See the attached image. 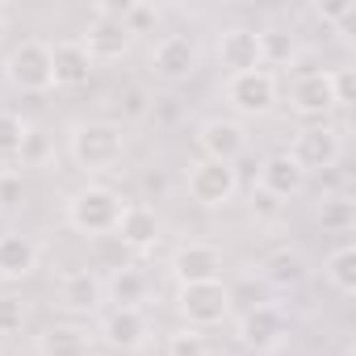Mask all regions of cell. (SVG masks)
<instances>
[{"instance_id":"cell-3","label":"cell","mask_w":356,"mask_h":356,"mask_svg":"<svg viewBox=\"0 0 356 356\" xmlns=\"http://www.w3.org/2000/svg\"><path fill=\"white\" fill-rule=\"evenodd\" d=\"M185 193L202 210H222L239 197V172H235V163L193 159L189 172H185Z\"/></svg>"},{"instance_id":"cell-17","label":"cell","mask_w":356,"mask_h":356,"mask_svg":"<svg viewBox=\"0 0 356 356\" xmlns=\"http://www.w3.org/2000/svg\"><path fill=\"white\" fill-rule=\"evenodd\" d=\"M59 306L67 314H97L105 306V277L92 268H72L59 277Z\"/></svg>"},{"instance_id":"cell-28","label":"cell","mask_w":356,"mask_h":356,"mask_svg":"<svg viewBox=\"0 0 356 356\" xmlns=\"http://www.w3.org/2000/svg\"><path fill=\"white\" fill-rule=\"evenodd\" d=\"M163 356H210V348H206V335H202V331L176 327V331L168 335V343H163Z\"/></svg>"},{"instance_id":"cell-30","label":"cell","mask_w":356,"mask_h":356,"mask_svg":"<svg viewBox=\"0 0 356 356\" xmlns=\"http://www.w3.org/2000/svg\"><path fill=\"white\" fill-rule=\"evenodd\" d=\"M122 22H126L130 38H138V34H151V30L159 26V9H155V5H130Z\"/></svg>"},{"instance_id":"cell-27","label":"cell","mask_w":356,"mask_h":356,"mask_svg":"<svg viewBox=\"0 0 356 356\" xmlns=\"http://www.w3.org/2000/svg\"><path fill=\"white\" fill-rule=\"evenodd\" d=\"M26 138H30L26 118L13 113V109H0V159L22 155V151H26Z\"/></svg>"},{"instance_id":"cell-26","label":"cell","mask_w":356,"mask_h":356,"mask_svg":"<svg viewBox=\"0 0 356 356\" xmlns=\"http://www.w3.org/2000/svg\"><path fill=\"white\" fill-rule=\"evenodd\" d=\"M293 51H298V42H293V34L289 30H260V59H264V67L273 72V67H281V63H289L293 59Z\"/></svg>"},{"instance_id":"cell-18","label":"cell","mask_w":356,"mask_h":356,"mask_svg":"<svg viewBox=\"0 0 356 356\" xmlns=\"http://www.w3.org/2000/svg\"><path fill=\"white\" fill-rule=\"evenodd\" d=\"M113 235H118L122 248H130V252H147V248H155V243H159V214H155V206L126 202V210H122Z\"/></svg>"},{"instance_id":"cell-34","label":"cell","mask_w":356,"mask_h":356,"mask_svg":"<svg viewBox=\"0 0 356 356\" xmlns=\"http://www.w3.org/2000/svg\"><path fill=\"white\" fill-rule=\"evenodd\" d=\"M356 13V0H339V5H314V17H323V22H343V17H352Z\"/></svg>"},{"instance_id":"cell-7","label":"cell","mask_w":356,"mask_h":356,"mask_svg":"<svg viewBox=\"0 0 356 356\" xmlns=\"http://www.w3.org/2000/svg\"><path fill=\"white\" fill-rule=\"evenodd\" d=\"M289 155H293V163H298L306 176L335 168L339 155H343V126H331V122H310V126H302V130L293 134V143H289Z\"/></svg>"},{"instance_id":"cell-4","label":"cell","mask_w":356,"mask_h":356,"mask_svg":"<svg viewBox=\"0 0 356 356\" xmlns=\"http://www.w3.org/2000/svg\"><path fill=\"white\" fill-rule=\"evenodd\" d=\"M5 80L17 92H51L55 88V67H51V42L42 38H22L9 55H5Z\"/></svg>"},{"instance_id":"cell-20","label":"cell","mask_w":356,"mask_h":356,"mask_svg":"<svg viewBox=\"0 0 356 356\" xmlns=\"http://www.w3.org/2000/svg\"><path fill=\"white\" fill-rule=\"evenodd\" d=\"M51 67H55V88H80L92 76V59L80 47V38H59L51 42Z\"/></svg>"},{"instance_id":"cell-16","label":"cell","mask_w":356,"mask_h":356,"mask_svg":"<svg viewBox=\"0 0 356 356\" xmlns=\"http://www.w3.org/2000/svg\"><path fill=\"white\" fill-rule=\"evenodd\" d=\"M214 55L227 67V76L264 67V59H260V30L256 26H227L218 34V42H214Z\"/></svg>"},{"instance_id":"cell-37","label":"cell","mask_w":356,"mask_h":356,"mask_svg":"<svg viewBox=\"0 0 356 356\" xmlns=\"http://www.w3.org/2000/svg\"><path fill=\"white\" fill-rule=\"evenodd\" d=\"M343 356H352V348H343Z\"/></svg>"},{"instance_id":"cell-13","label":"cell","mask_w":356,"mask_h":356,"mask_svg":"<svg viewBox=\"0 0 356 356\" xmlns=\"http://www.w3.org/2000/svg\"><path fill=\"white\" fill-rule=\"evenodd\" d=\"M80 47L88 51V59H92V67H97V63H118V59H126L130 47H134V38H130L126 22H118V17H92L88 30L80 34Z\"/></svg>"},{"instance_id":"cell-14","label":"cell","mask_w":356,"mask_h":356,"mask_svg":"<svg viewBox=\"0 0 356 356\" xmlns=\"http://www.w3.org/2000/svg\"><path fill=\"white\" fill-rule=\"evenodd\" d=\"M147 335H151V323H147V314L134 310V306H113V310L101 318V331H97V339H101L109 352H138V348L147 343Z\"/></svg>"},{"instance_id":"cell-15","label":"cell","mask_w":356,"mask_h":356,"mask_svg":"<svg viewBox=\"0 0 356 356\" xmlns=\"http://www.w3.org/2000/svg\"><path fill=\"white\" fill-rule=\"evenodd\" d=\"M256 189L268 193V197H277V202L285 206L289 197H298V193L306 189V172L293 163L289 151H273V155H264V163H260V172H256Z\"/></svg>"},{"instance_id":"cell-10","label":"cell","mask_w":356,"mask_h":356,"mask_svg":"<svg viewBox=\"0 0 356 356\" xmlns=\"http://www.w3.org/2000/svg\"><path fill=\"white\" fill-rule=\"evenodd\" d=\"M235 335H239V343H243L248 352L268 356V352H277V348L285 343V335H289V318H285L281 306H273V302H256L252 310L239 314Z\"/></svg>"},{"instance_id":"cell-19","label":"cell","mask_w":356,"mask_h":356,"mask_svg":"<svg viewBox=\"0 0 356 356\" xmlns=\"http://www.w3.org/2000/svg\"><path fill=\"white\" fill-rule=\"evenodd\" d=\"M38 260H42V252H38V243L30 235H22V231H5V235H0V281L34 277Z\"/></svg>"},{"instance_id":"cell-32","label":"cell","mask_w":356,"mask_h":356,"mask_svg":"<svg viewBox=\"0 0 356 356\" xmlns=\"http://www.w3.org/2000/svg\"><path fill=\"white\" fill-rule=\"evenodd\" d=\"M22 197H26L22 176H17V172H0V210H13V206H22Z\"/></svg>"},{"instance_id":"cell-33","label":"cell","mask_w":356,"mask_h":356,"mask_svg":"<svg viewBox=\"0 0 356 356\" xmlns=\"http://www.w3.org/2000/svg\"><path fill=\"white\" fill-rule=\"evenodd\" d=\"M331 80H335V101H339V109L352 105V67H331Z\"/></svg>"},{"instance_id":"cell-21","label":"cell","mask_w":356,"mask_h":356,"mask_svg":"<svg viewBox=\"0 0 356 356\" xmlns=\"http://www.w3.org/2000/svg\"><path fill=\"white\" fill-rule=\"evenodd\" d=\"M97 331L80 323H55L38 335V356H97Z\"/></svg>"},{"instance_id":"cell-35","label":"cell","mask_w":356,"mask_h":356,"mask_svg":"<svg viewBox=\"0 0 356 356\" xmlns=\"http://www.w3.org/2000/svg\"><path fill=\"white\" fill-rule=\"evenodd\" d=\"M281 210H285V206H281L277 197H268V193H260V189L252 193V214H256V218H277Z\"/></svg>"},{"instance_id":"cell-12","label":"cell","mask_w":356,"mask_h":356,"mask_svg":"<svg viewBox=\"0 0 356 356\" xmlns=\"http://www.w3.org/2000/svg\"><path fill=\"white\" fill-rule=\"evenodd\" d=\"M197 147H202V159H218V163H235L243 151H248V130L239 118H206L197 126Z\"/></svg>"},{"instance_id":"cell-9","label":"cell","mask_w":356,"mask_h":356,"mask_svg":"<svg viewBox=\"0 0 356 356\" xmlns=\"http://www.w3.org/2000/svg\"><path fill=\"white\" fill-rule=\"evenodd\" d=\"M289 109L306 122H327L339 101H335V80H331V67H306L293 76L289 84Z\"/></svg>"},{"instance_id":"cell-23","label":"cell","mask_w":356,"mask_h":356,"mask_svg":"<svg viewBox=\"0 0 356 356\" xmlns=\"http://www.w3.org/2000/svg\"><path fill=\"white\" fill-rule=\"evenodd\" d=\"M323 281L339 293V298H352L356 293V248L352 243H339L327 252L323 260Z\"/></svg>"},{"instance_id":"cell-22","label":"cell","mask_w":356,"mask_h":356,"mask_svg":"<svg viewBox=\"0 0 356 356\" xmlns=\"http://www.w3.org/2000/svg\"><path fill=\"white\" fill-rule=\"evenodd\" d=\"M147 289H151V281H147L143 268H118L113 277H105V302H113V306H134V310H143Z\"/></svg>"},{"instance_id":"cell-6","label":"cell","mask_w":356,"mask_h":356,"mask_svg":"<svg viewBox=\"0 0 356 356\" xmlns=\"http://www.w3.org/2000/svg\"><path fill=\"white\" fill-rule=\"evenodd\" d=\"M176 310L185 327H222L231 318V289L227 281H206V285H176Z\"/></svg>"},{"instance_id":"cell-25","label":"cell","mask_w":356,"mask_h":356,"mask_svg":"<svg viewBox=\"0 0 356 356\" xmlns=\"http://www.w3.org/2000/svg\"><path fill=\"white\" fill-rule=\"evenodd\" d=\"M260 268H264V281L273 289H298L302 277H306V264H302V256L293 248H277L273 256H264Z\"/></svg>"},{"instance_id":"cell-31","label":"cell","mask_w":356,"mask_h":356,"mask_svg":"<svg viewBox=\"0 0 356 356\" xmlns=\"http://www.w3.org/2000/svg\"><path fill=\"white\" fill-rule=\"evenodd\" d=\"M147 109H151L147 88H143V84H130V88L122 92V118H126V122H138V118H147Z\"/></svg>"},{"instance_id":"cell-36","label":"cell","mask_w":356,"mask_h":356,"mask_svg":"<svg viewBox=\"0 0 356 356\" xmlns=\"http://www.w3.org/2000/svg\"><path fill=\"white\" fill-rule=\"evenodd\" d=\"M5 34H9V9L0 5V47H5Z\"/></svg>"},{"instance_id":"cell-24","label":"cell","mask_w":356,"mask_h":356,"mask_svg":"<svg viewBox=\"0 0 356 356\" xmlns=\"http://www.w3.org/2000/svg\"><path fill=\"white\" fill-rule=\"evenodd\" d=\"M314 218H318V227L327 235H348L356 227V202L348 193H327V197H318Z\"/></svg>"},{"instance_id":"cell-29","label":"cell","mask_w":356,"mask_h":356,"mask_svg":"<svg viewBox=\"0 0 356 356\" xmlns=\"http://www.w3.org/2000/svg\"><path fill=\"white\" fill-rule=\"evenodd\" d=\"M22 327H26V302L0 293V335H22Z\"/></svg>"},{"instance_id":"cell-1","label":"cell","mask_w":356,"mask_h":356,"mask_svg":"<svg viewBox=\"0 0 356 356\" xmlns=\"http://www.w3.org/2000/svg\"><path fill=\"white\" fill-rule=\"evenodd\" d=\"M67 155L80 172H109L126 155V126L109 118H88L76 122L67 134Z\"/></svg>"},{"instance_id":"cell-2","label":"cell","mask_w":356,"mask_h":356,"mask_svg":"<svg viewBox=\"0 0 356 356\" xmlns=\"http://www.w3.org/2000/svg\"><path fill=\"white\" fill-rule=\"evenodd\" d=\"M122 210H126V202H122L118 189L88 181V185H80V189L67 197L63 218H67V227L80 231V235H113Z\"/></svg>"},{"instance_id":"cell-8","label":"cell","mask_w":356,"mask_h":356,"mask_svg":"<svg viewBox=\"0 0 356 356\" xmlns=\"http://www.w3.org/2000/svg\"><path fill=\"white\" fill-rule=\"evenodd\" d=\"M147 63H151L155 80H163V84H185V80L197 76L202 51H197L193 34H163V38H155Z\"/></svg>"},{"instance_id":"cell-5","label":"cell","mask_w":356,"mask_h":356,"mask_svg":"<svg viewBox=\"0 0 356 356\" xmlns=\"http://www.w3.org/2000/svg\"><path fill=\"white\" fill-rule=\"evenodd\" d=\"M222 97H227V105H231L239 118H264V113L277 109V101H281V84H277V72H268V67H252V72H235V76H227Z\"/></svg>"},{"instance_id":"cell-11","label":"cell","mask_w":356,"mask_h":356,"mask_svg":"<svg viewBox=\"0 0 356 356\" xmlns=\"http://www.w3.org/2000/svg\"><path fill=\"white\" fill-rule=\"evenodd\" d=\"M222 248L214 243H202V239H189V243H176L172 260H168V273L176 285H206V281H222Z\"/></svg>"}]
</instances>
